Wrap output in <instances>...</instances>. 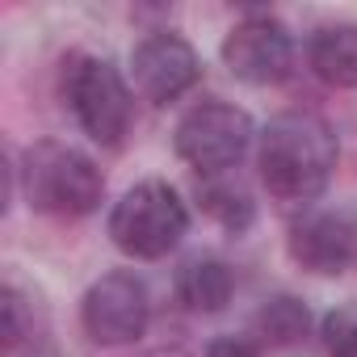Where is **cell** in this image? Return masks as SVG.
<instances>
[{
	"label": "cell",
	"mask_w": 357,
	"mask_h": 357,
	"mask_svg": "<svg viewBox=\"0 0 357 357\" xmlns=\"http://www.w3.org/2000/svg\"><path fill=\"white\" fill-rule=\"evenodd\" d=\"M336 160H340L336 135L315 114H282V118H273L265 126L261 151H257L261 181H265L269 198H278L282 206L315 202L332 181Z\"/></svg>",
	"instance_id": "obj_1"
},
{
	"label": "cell",
	"mask_w": 357,
	"mask_h": 357,
	"mask_svg": "<svg viewBox=\"0 0 357 357\" xmlns=\"http://www.w3.org/2000/svg\"><path fill=\"white\" fill-rule=\"evenodd\" d=\"M22 194L30 202V211L38 215H55V219H84L101 206L105 198V176L101 168L68 147V143H34L22 155Z\"/></svg>",
	"instance_id": "obj_2"
},
{
	"label": "cell",
	"mask_w": 357,
	"mask_h": 357,
	"mask_svg": "<svg viewBox=\"0 0 357 357\" xmlns=\"http://www.w3.org/2000/svg\"><path fill=\"white\" fill-rule=\"evenodd\" d=\"M190 231V211L168 181L130 185L109 211V240L135 261L168 257Z\"/></svg>",
	"instance_id": "obj_3"
},
{
	"label": "cell",
	"mask_w": 357,
	"mask_h": 357,
	"mask_svg": "<svg viewBox=\"0 0 357 357\" xmlns=\"http://www.w3.org/2000/svg\"><path fill=\"white\" fill-rule=\"evenodd\" d=\"M59 93H63L80 130L93 143L118 147L126 139V130H130V89H126L122 72L109 59L72 51L63 59V72H59Z\"/></svg>",
	"instance_id": "obj_4"
},
{
	"label": "cell",
	"mask_w": 357,
	"mask_h": 357,
	"mask_svg": "<svg viewBox=\"0 0 357 357\" xmlns=\"http://www.w3.org/2000/svg\"><path fill=\"white\" fill-rule=\"evenodd\" d=\"M252 143V118L231 101H202L176 122V155L198 172H223L240 164Z\"/></svg>",
	"instance_id": "obj_5"
},
{
	"label": "cell",
	"mask_w": 357,
	"mask_h": 357,
	"mask_svg": "<svg viewBox=\"0 0 357 357\" xmlns=\"http://www.w3.org/2000/svg\"><path fill=\"white\" fill-rule=\"evenodd\" d=\"M80 324L97 344H109V349L135 344L151 324V298L143 278H135L130 269H114L97 278L80 303Z\"/></svg>",
	"instance_id": "obj_6"
},
{
	"label": "cell",
	"mask_w": 357,
	"mask_h": 357,
	"mask_svg": "<svg viewBox=\"0 0 357 357\" xmlns=\"http://www.w3.org/2000/svg\"><path fill=\"white\" fill-rule=\"evenodd\" d=\"M223 63L244 84H278L294 68V38L269 13H248L223 38Z\"/></svg>",
	"instance_id": "obj_7"
},
{
	"label": "cell",
	"mask_w": 357,
	"mask_h": 357,
	"mask_svg": "<svg viewBox=\"0 0 357 357\" xmlns=\"http://www.w3.org/2000/svg\"><path fill=\"white\" fill-rule=\"evenodd\" d=\"M130 80H135L143 101L168 105L176 97H185L202 80V59L181 34L155 30L130 51Z\"/></svg>",
	"instance_id": "obj_8"
},
{
	"label": "cell",
	"mask_w": 357,
	"mask_h": 357,
	"mask_svg": "<svg viewBox=\"0 0 357 357\" xmlns=\"http://www.w3.org/2000/svg\"><path fill=\"white\" fill-rule=\"evenodd\" d=\"M294 265H303L307 273L315 278H336L353 265L357 257V223L349 215H307L303 223L290 227V240H286Z\"/></svg>",
	"instance_id": "obj_9"
},
{
	"label": "cell",
	"mask_w": 357,
	"mask_h": 357,
	"mask_svg": "<svg viewBox=\"0 0 357 357\" xmlns=\"http://www.w3.org/2000/svg\"><path fill=\"white\" fill-rule=\"evenodd\" d=\"M311 72L332 84V89H357V26L353 22H336L311 34L307 47Z\"/></svg>",
	"instance_id": "obj_10"
},
{
	"label": "cell",
	"mask_w": 357,
	"mask_h": 357,
	"mask_svg": "<svg viewBox=\"0 0 357 357\" xmlns=\"http://www.w3.org/2000/svg\"><path fill=\"white\" fill-rule=\"evenodd\" d=\"M231 290H236V278L219 257H194L176 273V298L198 315H219L231 303Z\"/></svg>",
	"instance_id": "obj_11"
},
{
	"label": "cell",
	"mask_w": 357,
	"mask_h": 357,
	"mask_svg": "<svg viewBox=\"0 0 357 357\" xmlns=\"http://www.w3.org/2000/svg\"><path fill=\"white\" fill-rule=\"evenodd\" d=\"M252 324H257V336H261L265 344H273V349H294V344H303L307 332H311V311H307V303H298L294 294H273V298L261 303V311H257Z\"/></svg>",
	"instance_id": "obj_12"
},
{
	"label": "cell",
	"mask_w": 357,
	"mask_h": 357,
	"mask_svg": "<svg viewBox=\"0 0 357 357\" xmlns=\"http://www.w3.org/2000/svg\"><path fill=\"white\" fill-rule=\"evenodd\" d=\"M198 202H202V211L219 223V227H227V231H248L252 227V219H257V206H252V198L240 190V185H227V181H211V185H202L198 190Z\"/></svg>",
	"instance_id": "obj_13"
},
{
	"label": "cell",
	"mask_w": 357,
	"mask_h": 357,
	"mask_svg": "<svg viewBox=\"0 0 357 357\" xmlns=\"http://www.w3.org/2000/svg\"><path fill=\"white\" fill-rule=\"evenodd\" d=\"M328 357H357V307H332L319 324Z\"/></svg>",
	"instance_id": "obj_14"
},
{
	"label": "cell",
	"mask_w": 357,
	"mask_h": 357,
	"mask_svg": "<svg viewBox=\"0 0 357 357\" xmlns=\"http://www.w3.org/2000/svg\"><path fill=\"white\" fill-rule=\"evenodd\" d=\"M206 357H261V353H257V344L244 340V336H219V340H211Z\"/></svg>",
	"instance_id": "obj_15"
}]
</instances>
